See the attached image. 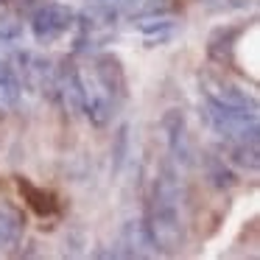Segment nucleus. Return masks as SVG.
I'll list each match as a JSON object with an SVG mask.
<instances>
[{"label": "nucleus", "instance_id": "f257e3e1", "mask_svg": "<svg viewBox=\"0 0 260 260\" xmlns=\"http://www.w3.org/2000/svg\"><path fill=\"white\" fill-rule=\"evenodd\" d=\"M76 25V12L62 3H40L31 14V34L40 45L59 40Z\"/></svg>", "mask_w": 260, "mask_h": 260}, {"label": "nucleus", "instance_id": "f03ea898", "mask_svg": "<svg viewBox=\"0 0 260 260\" xmlns=\"http://www.w3.org/2000/svg\"><path fill=\"white\" fill-rule=\"evenodd\" d=\"M146 221H148V230H151L157 252H165V254L179 252L182 243H185V226L179 221V210L176 207H151V215Z\"/></svg>", "mask_w": 260, "mask_h": 260}, {"label": "nucleus", "instance_id": "7ed1b4c3", "mask_svg": "<svg viewBox=\"0 0 260 260\" xmlns=\"http://www.w3.org/2000/svg\"><path fill=\"white\" fill-rule=\"evenodd\" d=\"M151 252H157V246H154L148 221H126L120 232L118 257H146Z\"/></svg>", "mask_w": 260, "mask_h": 260}, {"label": "nucleus", "instance_id": "20e7f679", "mask_svg": "<svg viewBox=\"0 0 260 260\" xmlns=\"http://www.w3.org/2000/svg\"><path fill=\"white\" fill-rule=\"evenodd\" d=\"M95 79L101 84V90L107 92L112 101H123L126 98V76L120 62L112 56V53H101L95 59Z\"/></svg>", "mask_w": 260, "mask_h": 260}, {"label": "nucleus", "instance_id": "39448f33", "mask_svg": "<svg viewBox=\"0 0 260 260\" xmlns=\"http://www.w3.org/2000/svg\"><path fill=\"white\" fill-rule=\"evenodd\" d=\"M202 168H204L207 182L215 187V190H230V187L238 185L235 171L230 168V162H226L221 154H215V151H202Z\"/></svg>", "mask_w": 260, "mask_h": 260}, {"label": "nucleus", "instance_id": "423d86ee", "mask_svg": "<svg viewBox=\"0 0 260 260\" xmlns=\"http://www.w3.org/2000/svg\"><path fill=\"white\" fill-rule=\"evenodd\" d=\"M179 202V179L171 162L162 165L159 176L154 179V190H151V207H176Z\"/></svg>", "mask_w": 260, "mask_h": 260}, {"label": "nucleus", "instance_id": "0eeeda50", "mask_svg": "<svg viewBox=\"0 0 260 260\" xmlns=\"http://www.w3.org/2000/svg\"><path fill=\"white\" fill-rule=\"evenodd\" d=\"M221 151H224L226 162H232L235 168L257 171V165H260L257 143H246V140H232V137H224V143H221Z\"/></svg>", "mask_w": 260, "mask_h": 260}, {"label": "nucleus", "instance_id": "6e6552de", "mask_svg": "<svg viewBox=\"0 0 260 260\" xmlns=\"http://www.w3.org/2000/svg\"><path fill=\"white\" fill-rule=\"evenodd\" d=\"M84 115L90 118L92 126H107L115 115V101L107 95L104 90H87V98H84Z\"/></svg>", "mask_w": 260, "mask_h": 260}, {"label": "nucleus", "instance_id": "1a4fd4ad", "mask_svg": "<svg viewBox=\"0 0 260 260\" xmlns=\"http://www.w3.org/2000/svg\"><path fill=\"white\" fill-rule=\"evenodd\" d=\"M241 34V28L238 25H224V28H215L213 34H210L207 40V56L213 59V62L224 64L226 59H230V51L232 45H235V37Z\"/></svg>", "mask_w": 260, "mask_h": 260}, {"label": "nucleus", "instance_id": "9d476101", "mask_svg": "<svg viewBox=\"0 0 260 260\" xmlns=\"http://www.w3.org/2000/svg\"><path fill=\"white\" fill-rule=\"evenodd\" d=\"M20 95H23V81L20 73L9 62H0V104L3 107H17Z\"/></svg>", "mask_w": 260, "mask_h": 260}, {"label": "nucleus", "instance_id": "9b49d317", "mask_svg": "<svg viewBox=\"0 0 260 260\" xmlns=\"http://www.w3.org/2000/svg\"><path fill=\"white\" fill-rule=\"evenodd\" d=\"M140 31L146 34V42L148 45H159V42H168L176 31V23L171 17H154L148 23H140Z\"/></svg>", "mask_w": 260, "mask_h": 260}, {"label": "nucleus", "instance_id": "f8f14e48", "mask_svg": "<svg viewBox=\"0 0 260 260\" xmlns=\"http://www.w3.org/2000/svg\"><path fill=\"white\" fill-rule=\"evenodd\" d=\"M126 157H129V123H120L112 140V174H120Z\"/></svg>", "mask_w": 260, "mask_h": 260}, {"label": "nucleus", "instance_id": "ddd939ff", "mask_svg": "<svg viewBox=\"0 0 260 260\" xmlns=\"http://www.w3.org/2000/svg\"><path fill=\"white\" fill-rule=\"evenodd\" d=\"M202 6L210 14H230V12H243L252 6V0H202Z\"/></svg>", "mask_w": 260, "mask_h": 260}, {"label": "nucleus", "instance_id": "4468645a", "mask_svg": "<svg viewBox=\"0 0 260 260\" xmlns=\"http://www.w3.org/2000/svg\"><path fill=\"white\" fill-rule=\"evenodd\" d=\"M159 123H162L165 137H168V140H174L176 135H182V132H185V112L174 107V109H168V112L162 115V120H159Z\"/></svg>", "mask_w": 260, "mask_h": 260}, {"label": "nucleus", "instance_id": "2eb2a0df", "mask_svg": "<svg viewBox=\"0 0 260 260\" xmlns=\"http://www.w3.org/2000/svg\"><path fill=\"white\" fill-rule=\"evenodd\" d=\"M6 118V107H3V104H0V120Z\"/></svg>", "mask_w": 260, "mask_h": 260}]
</instances>
